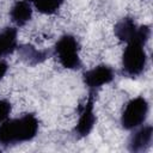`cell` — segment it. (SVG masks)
Returning a JSON list of instances; mask_svg holds the SVG:
<instances>
[{
  "label": "cell",
  "instance_id": "cell-1",
  "mask_svg": "<svg viewBox=\"0 0 153 153\" xmlns=\"http://www.w3.org/2000/svg\"><path fill=\"white\" fill-rule=\"evenodd\" d=\"M38 120L33 114H24L20 117L6 120L0 123V146L4 148L29 142L38 133Z\"/></svg>",
  "mask_w": 153,
  "mask_h": 153
},
{
  "label": "cell",
  "instance_id": "cell-2",
  "mask_svg": "<svg viewBox=\"0 0 153 153\" xmlns=\"http://www.w3.org/2000/svg\"><path fill=\"white\" fill-rule=\"evenodd\" d=\"M145 45L146 44L140 41H131L127 43L122 54V73L126 76L136 78L143 73L147 66Z\"/></svg>",
  "mask_w": 153,
  "mask_h": 153
},
{
  "label": "cell",
  "instance_id": "cell-3",
  "mask_svg": "<svg viewBox=\"0 0 153 153\" xmlns=\"http://www.w3.org/2000/svg\"><path fill=\"white\" fill-rule=\"evenodd\" d=\"M80 45L78 39L69 33H66L59 38L54 45L53 54L57 57L60 65L67 69L81 68V60L79 56Z\"/></svg>",
  "mask_w": 153,
  "mask_h": 153
},
{
  "label": "cell",
  "instance_id": "cell-4",
  "mask_svg": "<svg viewBox=\"0 0 153 153\" xmlns=\"http://www.w3.org/2000/svg\"><path fill=\"white\" fill-rule=\"evenodd\" d=\"M149 105L146 98L136 97L130 99L121 116V124L126 130H133L139 128L147 118Z\"/></svg>",
  "mask_w": 153,
  "mask_h": 153
},
{
  "label": "cell",
  "instance_id": "cell-5",
  "mask_svg": "<svg viewBox=\"0 0 153 153\" xmlns=\"http://www.w3.org/2000/svg\"><path fill=\"white\" fill-rule=\"evenodd\" d=\"M115 36L122 42L140 41L147 43L151 37V26L149 25H137L131 17H124L114 27Z\"/></svg>",
  "mask_w": 153,
  "mask_h": 153
},
{
  "label": "cell",
  "instance_id": "cell-6",
  "mask_svg": "<svg viewBox=\"0 0 153 153\" xmlns=\"http://www.w3.org/2000/svg\"><path fill=\"white\" fill-rule=\"evenodd\" d=\"M97 93L88 92L87 98L82 104L79 106V120L76 122V126L74 128V135L76 139H82L87 136L97 121V117L94 115V98Z\"/></svg>",
  "mask_w": 153,
  "mask_h": 153
},
{
  "label": "cell",
  "instance_id": "cell-7",
  "mask_svg": "<svg viewBox=\"0 0 153 153\" xmlns=\"http://www.w3.org/2000/svg\"><path fill=\"white\" fill-rule=\"evenodd\" d=\"M115 79L114 69L108 65H98L92 69L84 72L82 80L85 86L88 88V92L97 93L104 85L110 84Z\"/></svg>",
  "mask_w": 153,
  "mask_h": 153
},
{
  "label": "cell",
  "instance_id": "cell-8",
  "mask_svg": "<svg viewBox=\"0 0 153 153\" xmlns=\"http://www.w3.org/2000/svg\"><path fill=\"white\" fill-rule=\"evenodd\" d=\"M153 128L151 124L143 126L131 134L128 141V149L133 153H141L149 148L152 143Z\"/></svg>",
  "mask_w": 153,
  "mask_h": 153
},
{
  "label": "cell",
  "instance_id": "cell-9",
  "mask_svg": "<svg viewBox=\"0 0 153 153\" xmlns=\"http://www.w3.org/2000/svg\"><path fill=\"white\" fill-rule=\"evenodd\" d=\"M19 57L29 66H37L53 55L50 49H37L32 44H23L17 48Z\"/></svg>",
  "mask_w": 153,
  "mask_h": 153
},
{
  "label": "cell",
  "instance_id": "cell-10",
  "mask_svg": "<svg viewBox=\"0 0 153 153\" xmlns=\"http://www.w3.org/2000/svg\"><path fill=\"white\" fill-rule=\"evenodd\" d=\"M10 18L16 26H24L32 18V7L25 0H17L10 10Z\"/></svg>",
  "mask_w": 153,
  "mask_h": 153
},
{
  "label": "cell",
  "instance_id": "cell-11",
  "mask_svg": "<svg viewBox=\"0 0 153 153\" xmlns=\"http://www.w3.org/2000/svg\"><path fill=\"white\" fill-rule=\"evenodd\" d=\"M18 30L13 26H7L0 31V57L12 54L18 48Z\"/></svg>",
  "mask_w": 153,
  "mask_h": 153
},
{
  "label": "cell",
  "instance_id": "cell-12",
  "mask_svg": "<svg viewBox=\"0 0 153 153\" xmlns=\"http://www.w3.org/2000/svg\"><path fill=\"white\" fill-rule=\"evenodd\" d=\"M35 8L43 14H54L56 13L63 4V0H35Z\"/></svg>",
  "mask_w": 153,
  "mask_h": 153
},
{
  "label": "cell",
  "instance_id": "cell-13",
  "mask_svg": "<svg viewBox=\"0 0 153 153\" xmlns=\"http://www.w3.org/2000/svg\"><path fill=\"white\" fill-rule=\"evenodd\" d=\"M11 110H12L11 103L6 99H0V123H2L8 118Z\"/></svg>",
  "mask_w": 153,
  "mask_h": 153
},
{
  "label": "cell",
  "instance_id": "cell-14",
  "mask_svg": "<svg viewBox=\"0 0 153 153\" xmlns=\"http://www.w3.org/2000/svg\"><path fill=\"white\" fill-rule=\"evenodd\" d=\"M7 69H8V65H7L4 60H0V81H1V79L5 76Z\"/></svg>",
  "mask_w": 153,
  "mask_h": 153
},
{
  "label": "cell",
  "instance_id": "cell-15",
  "mask_svg": "<svg viewBox=\"0 0 153 153\" xmlns=\"http://www.w3.org/2000/svg\"><path fill=\"white\" fill-rule=\"evenodd\" d=\"M25 1H27V2H33L35 0H25Z\"/></svg>",
  "mask_w": 153,
  "mask_h": 153
}]
</instances>
